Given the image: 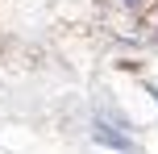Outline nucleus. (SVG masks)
<instances>
[{
	"mask_svg": "<svg viewBox=\"0 0 158 154\" xmlns=\"http://www.w3.org/2000/svg\"><path fill=\"white\" fill-rule=\"evenodd\" d=\"M96 142H104V146H112V150H133V138H129V133H117L104 121H96Z\"/></svg>",
	"mask_w": 158,
	"mask_h": 154,
	"instance_id": "f257e3e1",
	"label": "nucleus"
},
{
	"mask_svg": "<svg viewBox=\"0 0 158 154\" xmlns=\"http://www.w3.org/2000/svg\"><path fill=\"white\" fill-rule=\"evenodd\" d=\"M129 4H137V0H129Z\"/></svg>",
	"mask_w": 158,
	"mask_h": 154,
	"instance_id": "f03ea898",
	"label": "nucleus"
}]
</instances>
